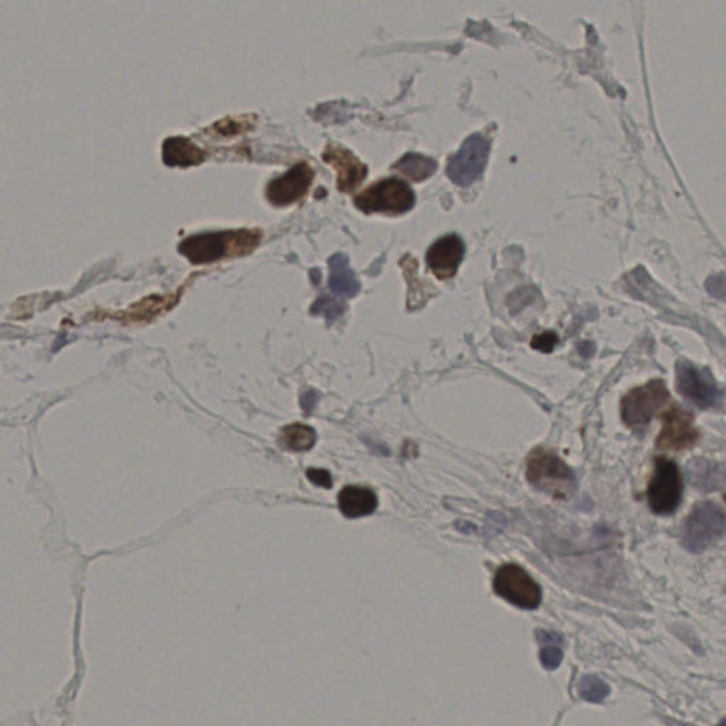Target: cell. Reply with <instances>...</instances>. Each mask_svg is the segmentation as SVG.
<instances>
[{
    "mask_svg": "<svg viewBox=\"0 0 726 726\" xmlns=\"http://www.w3.org/2000/svg\"><path fill=\"white\" fill-rule=\"evenodd\" d=\"M260 230H228L200 233L180 243L179 251L190 263L208 264L228 257L250 255L260 245Z\"/></svg>",
    "mask_w": 726,
    "mask_h": 726,
    "instance_id": "6da1fadb",
    "label": "cell"
},
{
    "mask_svg": "<svg viewBox=\"0 0 726 726\" xmlns=\"http://www.w3.org/2000/svg\"><path fill=\"white\" fill-rule=\"evenodd\" d=\"M527 479L537 491L560 501L570 499L576 491L575 472L564 460L545 449L534 450L528 457Z\"/></svg>",
    "mask_w": 726,
    "mask_h": 726,
    "instance_id": "7a4b0ae2",
    "label": "cell"
},
{
    "mask_svg": "<svg viewBox=\"0 0 726 726\" xmlns=\"http://www.w3.org/2000/svg\"><path fill=\"white\" fill-rule=\"evenodd\" d=\"M723 534H725L723 509L713 502H701L695 505L685 519L681 537L687 551L700 554L720 541Z\"/></svg>",
    "mask_w": 726,
    "mask_h": 726,
    "instance_id": "3957f363",
    "label": "cell"
},
{
    "mask_svg": "<svg viewBox=\"0 0 726 726\" xmlns=\"http://www.w3.org/2000/svg\"><path fill=\"white\" fill-rule=\"evenodd\" d=\"M414 202L416 196L411 186L399 178L379 180L355 198V206L362 212L391 216L409 212Z\"/></svg>",
    "mask_w": 726,
    "mask_h": 726,
    "instance_id": "277c9868",
    "label": "cell"
},
{
    "mask_svg": "<svg viewBox=\"0 0 726 726\" xmlns=\"http://www.w3.org/2000/svg\"><path fill=\"white\" fill-rule=\"evenodd\" d=\"M648 505L654 514L670 515L682 499V477L673 460L658 457L647 489Z\"/></svg>",
    "mask_w": 726,
    "mask_h": 726,
    "instance_id": "5b68a950",
    "label": "cell"
},
{
    "mask_svg": "<svg viewBox=\"0 0 726 726\" xmlns=\"http://www.w3.org/2000/svg\"><path fill=\"white\" fill-rule=\"evenodd\" d=\"M668 399L670 392L662 379H654L640 388L633 389L622 401L623 421L632 429H643L667 403Z\"/></svg>",
    "mask_w": 726,
    "mask_h": 726,
    "instance_id": "8992f818",
    "label": "cell"
},
{
    "mask_svg": "<svg viewBox=\"0 0 726 726\" xmlns=\"http://www.w3.org/2000/svg\"><path fill=\"white\" fill-rule=\"evenodd\" d=\"M492 585L495 593L514 606L534 610L541 605V586L518 565H502Z\"/></svg>",
    "mask_w": 726,
    "mask_h": 726,
    "instance_id": "52a82bcc",
    "label": "cell"
},
{
    "mask_svg": "<svg viewBox=\"0 0 726 726\" xmlns=\"http://www.w3.org/2000/svg\"><path fill=\"white\" fill-rule=\"evenodd\" d=\"M489 148V140L482 135L474 134L467 138L459 152L450 158L447 167L450 180L461 188L476 182L486 169Z\"/></svg>",
    "mask_w": 726,
    "mask_h": 726,
    "instance_id": "ba28073f",
    "label": "cell"
},
{
    "mask_svg": "<svg viewBox=\"0 0 726 726\" xmlns=\"http://www.w3.org/2000/svg\"><path fill=\"white\" fill-rule=\"evenodd\" d=\"M662 433L657 437V449L682 451L697 443L698 431L694 416L682 407L673 406L662 416Z\"/></svg>",
    "mask_w": 726,
    "mask_h": 726,
    "instance_id": "9c48e42d",
    "label": "cell"
},
{
    "mask_svg": "<svg viewBox=\"0 0 726 726\" xmlns=\"http://www.w3.org/2000/svg\"><path fill=\"white\" fill-rule=\"evenodd\" d=\"M677 388L682 396L701 409L717 406L722 398L712 376L685 361L677 363Z\"/></svg>",
    "mask_w": 726,
    "mask_h": 726,
    "instance_id": "30bf717a",
    "label": "cell"
},
{
    "mask_svg": "<svg viewBox=\"0 0 726 726\" xmlns=\"http://www.w3.org/2000/svg\"><path fill=\"white\" fill-rule=\"evenodd\" d=\"M313 179L314 172L310 165L305 162L296 163L288 172L268 183L266 190L268 202L278 208L298 202L310 189Z\"/></svg>",
    "mask_w": 726,
    "mask_h": 726,
    "instance_id": "8fae6325",
    "label": "cell"
},
{
    "mask_svg": "<svg viewBox=\"0 0 726 726\" xmlns=\"http://www.w3.org/2000/svg\"><path fill=\"white\" fill-rule=\"evenodd\" d=\"M464 257V243L457 235L444 236L434 241L427 251V266L439 280L453 278Z\"/></svg>",
    "mask_w": 726,
    "mask_h": 726,
    "instance_id": "7c38bea8",
    "label": "cell"
},
{
    "mask_svg": "<svg viewBox=\"0 0 726 726\" xmlns=\"http://www.w3.org/2000/svg\"><path fill=\"white\" fill-rule=\"evenodd\" d=\"M323 160L333 165L338 172L336 185L341 192H353L368 175L366 165H363L351 150L338 145H328L324 150Z\"/></svg>",
    "mask_w": 726,
    "mask_h": 726,
    "instance_id": "4fadbf2b",
    "label": "cell"
},
{
    "mask_svg": "<svg viewBox=\"0 0 726 726\" xmlns=\"http://www.w3.org/2000/svg\"><path fill=\"white\" fill-rule=\"evenodd\" d=\"M338 507L346 518H362L375 512L378 497L366 487L348 486L339 492Z\"/></svg>",
    "mask_w": 726,
    "mask_h": 726,
    "instance_id": "5bb4252c",
    "label": "cell"
},
{
    "mask_svg": "<svg viewBox=\"0 0 726 726\" xmlns=\"http://www.w3.org/2000/svg\"><path fill=\"white\" fill-rule=\"evenodd\" d=\"M163 162L168 167H196L205 160L206 155L192 140L183 137L168 138L162 147Z\"/></svg>",
    "mask_w": 726,
    "mask_h": 726,
    "instance_id": "9a60e30c",
    "label": "cell"
},
{
    "mask_svg": "<svg viewBox=\"0 0 726 726\" xmlns=\"http://www.w3.org/2000/svg\"><path fill=\"white\" fill-rule=\"evenodd\" d=\"M329 288L336 295L352 298L361 290V284L349 267V258L344 255H334L329 258Z\"/></svg>",
    "mask_w": 726,
    "mask_h": 726,
    "instance_id": "2e32d148",
    "label": "cell"
},
{
    "mask_svg": "<svg viewBox=\"0 0 726 726\" xmlns=\"http://www.w3.org/2000/svg\"><path fill=\"white\" fill-rule=\"evenodd\" d=\"M688 474L694 487L700 491H717L723 489L722 464L710 460H692L688 464Z\"/></svg>",
    "mask_w": 726,
    "mask_h": 726,
    "instance_id": "e0dca14e",
    "label": "cell"
},
{
    "mask_svg": "<svg viewBox=\"0 0 726 726\" xmlns=\"http://www.w3.org/2000/svg\"><path fill=\"white\" fill-rule=\"evenodd\" d=\"M180 293L176 295L168 296H150L147 300L140 301V304H135L131 306L130 310L125 311L124 320L127 323H145V321L152 320L153 316L158 314L168 311L178 303L179 300Z\"/></svg>",
    "mask_w": 726,
    "mask_h": 726,
    "instance_id": "ac0fdd59",
    "label": "cell"
},
{
    "mask_svg": "<svg viewBox=\"0 0 726 726\" xmlns=\"http://www.w3.org/2000/svg\"><path fill=\"white\" fill-rule=\"evenodd\" d=\"M278 441L283 449L294 451V453H301V451H308L313 449L316 441V434L313 427L306 426V424H290L281 431Z\"/></svg>",
    "mask_w": 726,
    "mask_h": 726,
    "instance_id": "d6986e66",
    "label": "cell"
},
{
    "mask_svg": "<svg viewBox=\"0 0 726 726\" xmlns=\"http://www.w3.org/2000/svg\"><path fill=\"white\" fill-rule=\"evenodd\" d=\"M394 169L403 173L413 182H421L436 172L437 163L431 158L423 157L419 153H407L401 160L394 163Z\"/></svg>",
    "mask_w": 726,
    "mask_h": 726,
    "instance_id": "ffe728a7",
    "label": "cell"
},
{
    "mask_svg": "<svg viewBox=\"0 0 726 726\" xmlns=\"http://www.w3.org/2000/svg\"><path fill=\"white\" fill-rule=\"evenodd\" d=\"M537 642L541 645V663L547 670H557L564 660V639L554 632H537Z\"/></svg>",
    "mask_w": 726,
    "mask_h": 726,
    "instance_id": "44dd1931",
    "label": "cell"
},
{
    "mask_svg": "<svg viewBox=\"0 0 726 726\" xmlns=\"http://www.w3.org/2000/svg\"><path fill=\"white\" fill-rule=\"evenodd\" d=\"M577 691L583 700L595 703L602 702L610 694L609 685L596 675H585L580 680Z\"/></svg>",
    "mask_w": 726,
    "mask_h": 726,
    "instance_id": "7402d4cb",
    "label": "cell"
},
{
    "mask_svg": "<svg viewBox=\"0 0 726 726\" xmlns=\"http://www.w3.org/2000/svg\"><path fill=\"white\" fill-rule=\"evenodd\" d=\"M344 311H345L344 304L338 303V301L334 300V298H329V296L326 295L318 298L315 304H314L313 308H311V314H314V315L325 316V320L328 321V324H333L334 321L338 320L339 316L343 315Z\"/></svg>",
    "mask_w": 726,
    "mask_h": 726,
    "instance_id": "603a6c76",
    "label": "cell"
},
{
    "mask_svg": "<svg viewBox=\"0 0 726 726\" xmlns=\"http://www.w3.org/2000/svg\"><path fill=\"white\" fill-rule=\"evenodd\" d=\"M253 127V120L250 117H240V118H226V120L220 121L218 124H215L213 130L220 135H226V137H230V135H237L241 134V132H246V131L250 130Z\"/></svg>",
    "mask_w": 726,
    "mask_h": 726,
    "instance_id": "cb8c5ba5",
    "label": "cell"
},
{
    "mask_svg": "<svg viewBox=\"0 0 726 726\" xmlns=\"http://www.w3.org/2000/svg\"><path fill=\"white\" fill-rule=\"evenodd\" d=\"M557 336L554 333L537 334L532 339V348L541 352H551L557 346Z\"/></svg>",
    "mask_w": 726,
    "mask_h": 726,
    "instance_id": "d4e9b609",
    "label": "cell"
},
{
    "mask_svg": "<svg viewBox=\"0 0 726 726\" xmlns=\"http://www.w3.org/2000/svg\"><path fill=\"white\" fill-rule=\"evenodd\" d=\"M306 477L315 486L324 487V489H331L333 487V477L326 469H310L306 471Z\"/></svg>",
    "mask_w": 726,
    "mask_h": 726,
    "instance_id": "484cf974",
    "label": "cell"
}]
</instances>
